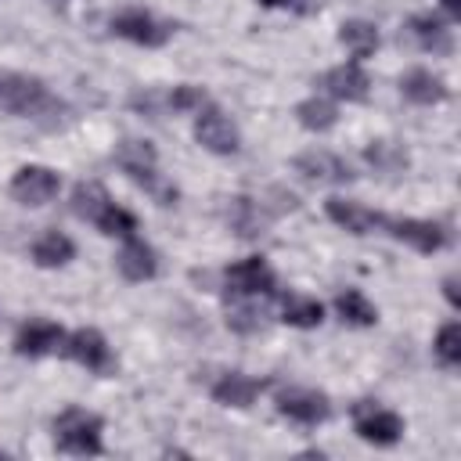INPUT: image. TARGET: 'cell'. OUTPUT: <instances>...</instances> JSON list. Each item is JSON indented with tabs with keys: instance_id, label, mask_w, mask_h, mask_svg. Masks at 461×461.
I'll return each instance as SVG.
<instances>
[{
	"instance_id": "cell-1",
	"label": "cell",
	"mask_w": 461,
	"mask_h": 461,
	"mask_svg": "<svg viewBox=\"0 0 461 461\" xmlns=\"http://www.w3.org/2000/svg\"><path fill=\"white\" fill-rule=\"evenodd\" d=\"M0 112L11 119H29L43 130H61L72 119V108L40 76L14 68H0Z\"/></svg>"
},
{
	"instance_id": "cell-2",
	"label": "cell",
	"mask_w": 461,
	"mask_h": 461,
	"mask_svg": "<svg viewBox=\"0 0 461 461\" xmlns=\"http://www.w3.org/2000/svg\"><path fill=\"white\" fill-rule=\"evenodd\" d=\"M112 158H115V166H119L148 198H155L158 205H173V202H176V184L166 180V173H162V166H158V151H155L151 140L122 137V140L115 144V151H112Z\"/></svg>"
},
{
	"instance_id": "cell-3",
	"label": "cell",
	"mask_w": 461,
	"mask_h": 461,
	"mask_svg": "<svg viewBox=\"0 0 461 461\" xmlns=\"http://www.w3.org/2000/svg\"><path fill=\"white\" fill-rule=\"evenodd\" d=\"M54 447L72 457H101L104 454V418L86 407H65L50 421Z\"/></svg>"
},
{
	"instance_id": "cell-4",
	"label": "cell",
	"mask_w": 461,
	"mask_h": 461,
	"mask_svg": "<svg viewBox=\"0 0 461 461\" xmlns=\"http://www.w3.org/2000/svg\"><path fill=\"white\" fill-rule=\"evenodd\" d=\"M108 32L133 43V47L155 50V47H166L173 40V22L158 18L148 7H119L108 14Z\"/></svg>"
},
{
	"instance_id": "cell-5",
	"label": "cell",
	"mask_w": 461,
	"mask_h": 461,
	"mask_svg": "<svg viewBox=\"0 0 461 461\" xmlns=\"http://www.w3.org/2000/svg\"><path fill=\"white\" fill-rule=\"evenodd\" d=\"M61 353H65L72 364H79L83 371L97 375V378H108V375L119 371V357H115V349H112V342L104 339L101 328H90V324H86V328H76V331H65Z\"/></svg>"
},
{
	"instance_id": "cell-6",
	"label": "cell",
	"mask_w": 461,
	"mask_h": 461,
	"mask_svg": "<svg viewBox=\"0 0 461 461\" xmlns=\"http://www.w3.org/2000/svg\"><path fill=\"white\" fill-rule=\"evenodd\" d=\"M274 411L303 429H317L331 418V396L313 385H277L274 389Z\"/></svg>"
},
{
	"instance_id": "cell-7",
	"label": "cell",
	"mask_w": 461,
	"mask_h": 461,
	"mask_svg": "<svg viewBox=\"0 0 461 461\" xmlns=\"http://www.w3.org/2000/svg\"><path fill=\"white\" fill-rule=\"evenodd\" d=\"M191 133H194V140H198L209 155L230 158V155L241 151V130H238V122H234L216 101H209V104H202V108L194 112Z\"/></svg>"
},
{
	"instance_id": "cell-8",
	"label": "cell",
	"mask_w": 461,
	"mask_h": 461,
	"mask_svg": "<svg viewBox=\"0 0 461 461\" xmlns=\"http://www.w3.org/2000/svg\"><path fill=\"white\" fill-rule=\"evenodd\" d=\"M349 421H353V432L371 447H396L407 429L403 418L378 400H357L349 407Z\"/></svg>"
},
{
	"instance_id": "cell-9",
	"label": "cell",
	"mask_w": 461,
	"mask_h": 461,
	"mask_svg": "<svg viewBox=\"0 0 461 461\" xmlns=\"http://www.w3.org/2000/svg\"><path fill=\"white\" fill-rule=\"evenodd\" d=\"M7 194L25 209H43L61 194V173L43 162H25L11 173Z\"/></svg>"
},
{
	"instance_id": "cell-10",
	"label": "cell",
	"mask_w": 461,
	"mask_h": 461,
	"mask_svg": "<svg viewBox=\"0 0 461 461\" xmlns=\"http://www.w3.org/2000/svg\"><path fill=\"white\" fill-rule=\"evenodd\" d=\"M227 299H267L277 292V274L263 256H245L223 267Z\"/></svg>"
},
{
	"instance_id": "cell-11",
	"label": "cell",
	"mask_w": 461,
	"mask_h": 461,
	"mask_svg": "<svg viewBox=\"0 0 461 461\" xmlns=\"http://www.w3.org/2000/svg\"><path fill=\"white\" fill-rule=\"evenodd\" d=\"M382 230H385L393 241L414 249L418 256H436V252H443V249L450 245L447 223L425 220V216H385Z\"/></svg>"
},
{
	"instance_id": "cell-12",
	"label": "cell",
	"mask_w": 461,
	"mask_h": 461,
	"mask_svg": "<svg viewBox=\"0 0 461 461\" xmlns=\"http://www.w3.org/2000/svg\"><path fill=\"white\" fill-rule=\"evenodd\" d=\"M317 90L331 101H346V104H364L371 97V76L360 61H342L331 65L328 72H321Z\"/></svg>"
},
{
	"instance_id": "cell-13",
	"label": "cell",
	"mask_w": 461,
	"mask_h": 461,
	"mask_svg": "<svg viewBox=\"0 0 461 461\" xmlns=\"http://www.w3.org/2000/svg\"><path fill=\"white\" fill-rule=\"evenodd\" d=\"M292 169L303 180H310V184H331V187H339V184H353L357 180L353 166L342 155L328 151V148H306V151H299L292 158Z\"/></svg>"
},
{
	"instance_id": "cell-14",
	"label": "cell",
	"mask_w": 461,
	"mask_h": 461,
	"mask_svg": "<svg viewBox=\"0 0 461 461\" xmlns=\"http://www.w3.org/2000/svg\"><path fill=\"white\" fill-rule=\"evenodd\" d=\"M61 342H65V328L58 321H47V317H29L18 324L14 339H11V349L25 360H40V357H50V353H61Z\"/></svg>"
},
{
	"instance_id": "cell-15",
	"label": "cell",
	"mask_w": 461,
	"mask_h": 461,
	"mask_svg": "<svg viewBox=\"0 0 461 461\" xmlns=\"http://www.w3.org/2000/svg\"><path fill=\"white\" fill-rule=\"evenodd\" d=\"M324 216H328L339 230H346V234H353V238L378 234L382 223H385V212H378V209H371V205H364V202H357V198H339V194L324 198Z\"/></svg>"
},
{
	"instance_id": "cell-16",
	"label": "cell",
	"mask_w": 461,
	"mask_h": 461,
	"mask_svg": "<svg viewBox=\"0 0 461 461\" xmlns=\"http://www.w3.org/2000/svg\"><path fill=\"white\" fill-rule=\"evenodd\" d=\"M267 382L256 378V375H245V371H220L209 385V396L220 403V407H230V411H249L259 396H263Z\"/></svg>"
},
{
	"instance_id": "cell-17",
	"label": "cell",
	"mask_w": 461,
	"mask_h": 461,
	"mask_svg": "<svg viewBox=\"0 0 461 461\" xmlns=\"http://www.w3.org/2000/svg\"><path fill=\"white\" fill-rule=\"evenodd\" d=\"M115 270H119V277L130 281V285L155 281V274H158V252H155L151 241H144L140 234L122 238V245H119V252H115Z\"/></svg>"
},
{
	"instance_id": "cell-18",
	"label": "cell",
	"mask_w": 461,
	"mask_h": 461,
	"mask_svg": "<svg viewBox=\"0 0 461 461\" xmlns=\"http://www.w3.org/2000/svg\"><path fill=\"white\" fill-rule=\"evenodd\" d=\"M396 86H400V97L411 101V104H418V108H436V104H443L450 97L447 79L439 72H432V68H421V65L407 68Z\"/></svg>"
},
{
	"instance_id": "cell-19",
	"label": "cell",
	"mask_w": 461,
	"mask_h": 461,
	"mask_svg": "<svg viewBox=\"0 0 461 461\" xmlns=\"http://www.w3.org/2000/svg\"><path fill=\"white\" fill-rule=\"evenodd\" d=\"M227 227L238 234V238H245V241H256V238H263L267 234V227H270V209H267V202H259V198H252V194H234V198H227Z\"/></svg>"
},
{
	"instance_id": "cell-20",
	"label": "cell",
	"mask_w": 461,
	"mask_h": 461,
	"mask_svg": "<svg viewBox=\"0 0 461 461\" xmlns=\"http://www.w3.org/2000/svg\"><path fill=\"white\" fill-rule=\"evenodd\" d=\"M407 36L414 40L418 50L432 54V58H443L454 50V32H450V22L439 18V14H411L407 18Z\"/></svg>"
},
{
	"instance_id": "cell-21",
	"label": "cell",
	"mask_w": 461,
	"mask_h": 461,
	"mask_svg": "<svg viewBox=\"0 0 461 461\" xmlns=\"http://www.w3.org/2000/svg\"><path fill=\"white\" fill-rule=\"evenodd\" d=\"M29 259L40 270H61V267H68L76 259V241L65 230H43L29 245Z\"/></svg>"
},
{
	"instance_id": "cell-22",
	"label": "cell",
	"mask_w": 461,
	"mask_h": 461,
	"mask_svg": "<svg viewBox=\"0 0 461 461\" xmlns=\"http://www.w3.org/2000/svg\"><path fill=\"white\" fill-rule=\"evenodd\" d=\"M339 43L346 47L349 61H360L364 65L382 47V32H378V25L371 18H346L339 25Z\"/></svg>"
},
{
	"instance_id": "cell-23",
	"label": "cell",
	"mask_w": 461,
	"mask_h": 461,
	"mask_svg": "<svg viewBox=\"0 0 461 461\" xmlns=\"http://www.w3.org/2000/svg\"><path fill=\"white\" fill-rule=\"evenodd\" d=\"M277 317H281V324H288V328L310 331V328H321V324H324V303L313 299V295H306V292H288V295H281Z\"/></svg>"
},
{
	"instance_id": "cell-24",
	"label": "cell",
	"mask_w": 461,
	"mask_h": 461,
	"mask_svg": "<svg viewBox=\"0 0 461 461\" xmlns=\"http://www.w3.org/2000/svg\"><path fill=\"white\" fill-rule=\"evenodd\" d=\"M295 122L310 133H328V130L339 126V101H331L317 90V94H310L295 104Z\"/></svg>"
},
{
	"instance_id": "cell-25",
	"label": "cell",
	"mask_w": 461,
	"mask_h": 461,
	"mask_svg": "<svg viewBox=\"0 0 461 461\" xmlns=\"http://www.w3.org/2000/svg\"><path fill=\"white\" fill-rule=\"evenodd\" d=\"M331 310L342 324L349 328H375L378 324V306L360 292V288H342L335 299H331Z\"/></svg>"
},
{
	"instance_id": "cell-26",
	"label": "cell",
	"mask_w": 461,
	"mask_h": 461,
	"mask_svg": "<svg viewBox=\"0 0 461 461\" xmlns=\"http://www.w3.org/2000/svg\"><path fill=\"white\" fill-rule=\"evenodd\" d=\"M112 202V194L104 191V184H97V180H79L76 187H72V212L79 216V220H86V223H94L101 212H104V205Z\"/></svg>"
},
{
	"instance_id": "cell-27",
	"label": "cell",
	"mask_w": 461,
	"mask_h": 461,
	"mask_svg": "<svg viewBox=\"0 0 461 461\" xmlns=\"http://www.w3.org/2000/svg\"><path fill=\"white\" fill-rule=\"evenodd\" d=\"M209 90L198 86V83H173L169 90H162V108L166 115L176 112V115H194L202 104H209Z\"/></svg>"
},
{
	"instance_id": "cell-28",
	"label": "cell",
	"mask_w": 461,
	"mask_h": 461,
	"mask_svg": "<svg viewBox=\"0 0 461 461\" xmlns=\"http://www.w3.org/2000/svg\"><path fill=\"white\" fill-rule=\"evenodd\" d=\"M364 162L375 169V173H403L407 169V151L396 144V140H367L364 144Z\"/></svg>"
},
{
	"instance_id": "cell-29",
	"label": "cell",
	"mask_w": 461,
	"mask_h": 461,
	"mask_svg": "<svg viewBox=\"0 0 461 461\" xmlns=\"http://www.w3.org/2000/svg\"><path fill=\"white\" fill-rule=\"evenodd\" d=\"M94 227L104 234V238H133V234H140V220H137V212H130L126 205H119L115 198L104 205V212L94 220Z\"/></svg>"
},
{
	"instance_id": "cell-30",
	"label": "cell",
	"mask_w": 461,
	"mask_h": 461,
	"mask_svg": "<svg viewBox=\"0 0 461 461\" xmlns=\"http://www.w3.org/2000/svg\"><path fill=\"white\" fill-rule=\"evenodd\" d=\"M432 357L447 371H457L461 367V324L457 321L439 324V331L432 335Z\"/></svg>"
},
{
	"instance_id": "cell-31",
	"label": "cell",
	"mask_w": 461,
	"mask_h": 461,
	"mask_svg": "<svg viewBox=\"0 0 461 461\" xmlns=\"http://www.w3.org/2000/svg\"><path fill=\"white\" fill-rule=\"evenodd\" d=\"M227 328L238 335H256L263 328V313L256 310V299H230L227 306Z\"/></svg>"
},
{
	"instance_id": "cell-32",
	"label": "cell",
	"mask_w": 461,
	"mask_h": 461,
	"mask_svg": "<svg viewBox=\"0 0 461 461\" xmlns=\"http://www.w3.org/2000/svg\"><path fill=\"white\" fill-rule=\"evenodd\" d=\"M439 288H443V299L450 303V310H457V277H454V274H447Z\"/></svg>"
},
{
	"instance_id": "cell-33",
	"label": "cell",
	"mask_w": 461,
	"mask_h": 461,
	"mask_svg": "<svg viewBox=\"0 0 461 461\" xmlns=\"http://www.w3.org/2000/svg\"><path fill=\"white\" fill-rule=\"evenodd\" d=\"M439 7H443V14H447L450 25L461 18V0H439Z\"/></svg>"
},
{
	"instance_id": "cell-34",
	"label": "cell",
	"mask_w": 461,
	"mask_h": 461,
	"mask_svg": "<svg viewBox=\"0 0 461 461\" xmlns=\"http://www.w3.org/2000/svg\"><path fill=\"white\" fill-rule=\"evenodd\" d=\"M259 7H270V11H285V7H295L299 0H256Z\"/></svg>"
},
{
	"instance_id": "cell-35",
	"label": "cell",
	"mask_w": 461,
	"mask_h": 461,
	"mask_svg": "<svg viewBox=\"0 0 461 461\" xmlns=\"http://www.w3.org/2000/svg\"><path fill=\"white\" fill-rule=\"evenodd\" d=\"M54 4H65V0H54Z\"/></svg>"
},
{
	"instance_id": "cell-36",
	"label": "cell",
	"mask_w": 461,
	"mask_h": 461,
	"mask_svg": "<svg viewBox=\"0 0 461 461\" xmlns=\"http://www.w3.org/2000/svg\"><path fill=\"white\" fill-rule=\"evenodd\" d=\"M0 457H4V450H0Z\"/></svg>"
}]
</instances>
